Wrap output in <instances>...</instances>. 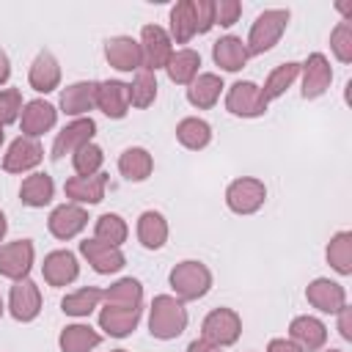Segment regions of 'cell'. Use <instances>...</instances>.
I'll use <instances>...</instances> for the list:
<instances>
[{"label": "cell", "mask_w": 352, "mask_h": 352, "mask_svg": "<svg viewBox=\"0 0 352 352\" xmlns=\"http://www.w3.org/2000/svg\"><path fill=\"white\" fill-rule=\"evenodd\" d=\"M96 107V80H80L60 91V110L74 118H85Z\"/></svg>", "instance_id": "ffe728a7"}, {"label": "cell", "mask_w": 352, "mask_h": 352, "mask_svg": "<svg viewBox=\"0 0 352 352\" xmlns=\"http://www.w3.org/2000/svg\"><path fill=\"white\" fill-rule=\"evenodd\" d=\"M187 352H223V349H220V346H214V344H209L206 338H195V341H190Z\"/></svg>", "instance_id": "7dc6e473"}, {"label": "cell", "mask_w": 352, "mask_h": 352, "mask_svg": "<svg viewBox=\"0 0 352 352\" xmlns=\"http://www.w3.org/2000/svg\"><path fill=\"white\" fill-rule=\"evenodd\" d=\"M102 302L107 308H140L143 305V283L138 278H118L107 289H102Z\"/></svg>", "instance_id": "484cf974"}, {"label": "cell", "mask_w": 352, "mask_h": 352, "mask_svg": "<svg viewBox=\"0 0 352 352\" xmlns=\"http://www.w3.org/2000/svg\"><path fill=\"white\" fill-rule=\"evenodd\" d=\"M22 107H25V102H22L19 88H0V124L3 126L19 121Z\"/></svg>", "instance_id": "b9f144b4"}, {"label": "cell", "mask_w": 352, "mask_h": 352, "mask_svg": "<svg viewBox=\"0 0 352 352\" xmlns=\"http://www.w3.org/2000/svg\"><path fill=\"white\" fill-rule=\"evenodd\" d=\"M201 55L195 52V50H190V47H182V50H173V55L168 58V63H165V74H168V80L170 82H176V85H190L201 72Z\"/></svg>", "instance_id": "83f0119b"}, {"label": "cell", "mask_w": 352, "mask_h": 352, "mask_svg": "<svg viewBox=\"0 0 352 352\" xmlns=\"http://www.w3.org/2000/svg\"><path fill=\"white\" fill-rule=\"evenodd\" d=\"M226 110L236 118H258L267 113V102L261 96V85L250 80H239L226 94Z\"/></svg>", "instance_id": "8992f818"}, {"label": "cell", "mask_w": 352, "mask_h": 352, "mask_svg": "<svg viewBox=\"0 0 352 352\" xmlns=\"http://www.w3.org/2000/svg\"><path fill=\"white\" fill-rule=\"evenodd\" d=\"M99 302H102V289H96V286H82V289H77V292H72V294H66V297L60 300V311L69 314V316L82 319V316L94 314V311L99 308Z\"/></svg>", "instance_id": "74e56055"}, {"label": "cell", "mask_w": 352, "mask_h": 352, "mask_svg": "<svg viewBox=\"0 0 352 352\" xmlns=\"http://www.w3.org/2000/svg\"><path fill=\"white\" fill-rule=\"evenodd\" d=\"M3 140H6V129H3V124H0V146H3Z\"/></svg>", "instance_id": "f907efd6"}, {"label": "cell", "mask_w": 352, "mask_h": 352, "mask_svg": "<svg viewBox=\"0 0 352 352\" xmlns=\"http://www.w3.org/2000/svg\"><path fill=\"white\" fill-rule=\"evenodd\" d=\"M110 352H126V349H110Z\"/></svg>", "instance_id": "f5cc1de1"}, {"label": "cell", "mask_w": 352, "mask_h": 352, "mask_svg": "<svg viewBox=\"0 0 352 352\" xmlns=\"http://www.w3.org/2000/svg\"><path fill=\"white\" fill-rule=\"evenodd\" d=\"M157 99V74L148 69H138L135 80L129 82V107H148Z\"/></svg>", "instance_id": "f35d334b"}, {"label": "cell", "mask_w": 352, "mask_h": 352, "mask_svg": "<svg viewBox=\"0 0 352 352\" xmlns=\"http://www.w3.org/2000/svg\"><path fill=\"white\" fill-rule=\"evenodd\" d=\"M138 44H140V55H143V69H148V72L165 69L168 58L173 55V41H170L168 30L160 25H143Z\"/></svg>", "instance_id": "52a82bcc"}, {"label": "cell", "mask_w": 352, "mask_h": 352, "mask_svg": "<svg viewBox=\"0 0 352 352\" xmlns=\"http://www.w3.org/2000/svg\"><path fill=\"white\" fill-rule=\"evenodd\" d=\"M264 201H267V184L256 176L234 179L226 190V206L234 214H253L264 206Z\"/></svg>", "instance_id": "5b68a950"}, {"label": "cell", "mask_w": 352, "mask_h": 352, "mask_svg": "<svg viewBox=\"0 0 352 352\" xmlns=\"http://www.w3.org/2000/svg\"><path fill=\"white\" fill-rule=\"evenodd\" d=\"M102 344V336L91 327V324H66L58 336V346L60 352H91Z\"/></svg>", "instance_id": "d6a6232c"}, {"label": "cell", "mask_w": 352, "mask_h": 352, "mask_svg": "<svg viewBox=\"0 0 352 352\" xmlns=\"http://www.w3.org/2000/svg\"><path fill=\"white\" fill-rule=\"evenodd\" d=\"M297 77H300V63H297V60H286V63L275 66V69L267 74L264 85H261V96H264V102L270 104L272 99H280V96L292 88V82H294Z\"/></svg>", "instance_id": "836d02e7"}, {"label": "cell", "mask_w": 352, "mask_h": 352, "mask_svg": "<svg viewBox=\"0 0 352 352\" xmlns=\"http://www.w3.org/2000/svg\"><path fill=\"white\" fill-rule=\"evenodd\" d=\"M96 107L107 118H124L129 113V82L121 80H102L96 82Z\"/></svg>", "instance_id": "d6986e66"}, {"label": "cell", "mask_w": 352, "mask_h": 352, "mask_svg": "<svg viewBox=\"0 0 352 352\" xmlns=\"http://www.w3.org/2000/svg\"><path fill=\"white\" fill-rule=\"evenodd\" d=\"M11 77V60L6 55V50H0V85H6Z\"/></svg>", "instance_id": "c3c4849f"}, {"label": "cell", "mask_w": 352, "mask_h": 352, "mask_svg": "<svg viewBox=\"0 0 352 352\" xmlns=\"http://www.w3.org/2000/svg\"><path fill=\"white\" fill-rule=\"evenodd\" d=\"M176 140L190 151H201L212 143V126L198 116H187L176 124Z\"/></svg>", "instance_id": "e575fe53"}, {"label": "cell", "mask_w": 352, "mask_h": 352, "mask_svg": "<svg viewBox=\"0 0 352 352\" xmlns=\"http://www.w3.org/2000/svg\"><path fill=\"white\" fill-rule=\"evenodd\" d=\"M126 236H129V226H126V220L121 214L104 212V214L96 217V223H94V239H99L104 245H113V248H121L126 242Z\"/></svg>", "instance_id": "d590c367"}, {"label": "cell", "mask_w": 352, "mask_h": 352, "mask_svg": "<svg viewBox=\"0 0 352 352\" xmlns=\"http://www.w3.org/2000/svg\"><path fill=\"white\" fill-rule=\"evenodd\" d=\"M6 231H8V220H6V214H3V209H0V242L6 239Z\"/></svg>", "instance_id": "681fc988"}, {"label": "cell", "mask_w": 352, "mask_h": 352, "mask_svg": "<svg viewBox=\"0 0 352 352\" xmlns=\"http://www.w3.org/2000/svg\"><path fill=\"white\" fill-rule=\"evenodd\" d=\"M187 322H190L187 308L173 294H157L151 300V308H148V333L154 338H160V341L179 338L187 330Z\"/></svg>", "instance_id": "6da1fadb"}, {"label": "cell", "mask_w": 352, "mask_h": 352, "mask_svg": "<svg viewBox=\"0 0 352 352\" xmlns=\"http://www.w3.org/2000/svg\"><path fill=\"white\" fill-rule=\"evenodd\" d=\"M104 190H107V173H102V170L94 176H72L63 184L69 204H80V206L82 204H88V206L99 204L104 198Z\"/></svg>", "instance_id": "44dd1931"}, {"label": "cell", "mask_w": 352, "mask_h": 352, "mask_svg": "<svg viewBox=\"0 0 352 352\" xmlns=\"http://www.w3.org/2000/svg\"><path fill=\"white\" fill-rule=\"evenodd\" d=\"M168 283H170L176 300L192 302V300H201V297L209 294V289H212V270L204 261L187 258V261H179L170 270Z\"/></svg>", "instance_id": "7a4b0ae2"}, {"label": "cell", "mask_w": 352, "mask_h": 352, "mask_svg": "<svg viewBox=\"0 0 352 352\" xmlns=\"http://www.w3.org/2000/svg\"><path fill=\"white\" fill-rule=\"evenodd\" d=\"M267 352H302L300 344H294L292 338H270Z\"/></svg>", "instance_id": "bcb514c9"}, {"label": "cell", "mask_w": 352, "mask_h": 352, "mask_svg": "<svg viewBox=\"0 0 352 352\" xmlns=\"http://www.w3.org/2000/svg\"><path fill=\"white\" fill-rule=\"evenodd\" d=\"M88 226V212L80 206V204H60L50 212L47 217V228L55 239L66 242V239H74L82 228Z\"/></svg>", "instance_id": "4fadbf2b"}, {"label": "cell", "mask_w": 352, "mask_h": 352, "mask_svg": "<svg viewBox=\"0 0 352 352\" xmlns=\"http://www.w3.org/2000/svg\"><path fill=\"white\" fill-rule=\"evenodd\" d=\"M8 311L16 322H33L41 314V292H38L36 280H30V278L14 280V286L8 292Z\"/></svg>", "instance_id": "8fae6325"}, {"label": "cell", "mask_w": 352, "mask_h": 352, "mask_svg": "<svg viewBox=\"0 0 352 352\" xmlns=\"http://www.w3.org/2000/svg\"><path fill=\"white\" fill-rule=\"evenodd\" d=\"M223 77L214 72H201L190 85H187V102L198 110H209L217 104L220 94H223Z\"/></svg>", "instance_id": "d4e9b609"}, {"label": "cell", "mask_w": 352, "mask_h": 352, "mask_svg": "<svg viewBox=\"0 0 352 352\" xmlns=\"http://www.w3.org/2000/svg\"><path fill=\"white\" fill-rule=\"evenodd\" d=\"M289 338L294 344H300L302 352H319L324 344H327V327L322 319L316 316H294L292 324H289Z\"/></svg>", "instance_id": "7402d4cb"}, {"label": "cell", "mask_w": 352, "mask_h": 352, "mask_svg": "<svg viewBox=\"0 0 352 352\" xmlns=\"http://www.w3.org/2000/svg\"><path fill=\"white\" fill-rule=\"evenodd\" d=\"M28 82L38 94H50V91H55L60 85V63L50 50H41L33 58L30 72H28Z\"/></svg>", "instance_id": "603a6c76"}, {"label": "cell", "mask_w": 352, "mask_h": 352, "mask_svg": "<svg viewBox=\"0 0 352 352\" xmlns=\"http://www.w3.org/2000/svg\"><path fill=\"white\" fill-rule=\"evenodd\" d=\"M36 261V248L30 239H16L8 245H0V275L8 280H22L30 275Z\"/></svg>", "instance_id": "9c48e42d"}, {"label": "cell", "mask_w": 352, "mask_h": 352, "mask_svg": "<svg viewBox=\"0 0 352 352\" xmlns=\"http://www.w3.org/2000/svg\"><path fill=\"white\" fill-rule=\"evenodd\" d=\"M80 253H82V258L91 264V270L99 272V275L121 272L124 264H126V256L121 253V248L104 245V242H99V239H82V242H80Z\"/></svg>", "instance_id": "5bb4252c"}, {"label": "cell", "mask_w": 352, "mask_h": 352, "mask_svg": "<svg viewBox=\"0 0 352 352\" xmlns=\"http://www.w3.org/2000/svg\"><path fill=\"white\" fill-rule=\"evenodd\" d=\"M242 336V319L234 308H214L201 322V338H206L214 346H231Z\"/></svg>", "instance_id": "277c9868"}, {"label": "cell", "mask_w": 352, "mask_h": 352, "mask_svg": "<svg viewBox=\"0 0 352 352\" xmlns=\"http://www.w3.org/2000/svg\"><path fill=\"white\" fill-rule=\"evenodd\" d=\"M94 135H96V121H94L91 116L74 118V121H69V124L55 135V140H52V154H50V157H52V160H63L66 154H74L77 148L94 143Z\"/></svg>", "instance_id": "ba28073f"}, {"label": "cell", "mask_w": 352, "mask_h": 352, "mask_svg": "<svg viewBox=\"0 0 352 352\" xmlns=\"http://www.w3.org/2000/svg\"><path fill=\"white\" fill-rule=\"evenodd\" d=\"M305 300L322 314H338L346 305V289L330 278H314L305 289Z\"/></svg>", "instance_id": "9a60e30c"}, {"label": "cell", "mask_w": 352, "mask_h": 352, "mask_svg": "<svg viewBox=\"0 0 352 352\" xmlns=\"http://www.w3.org/2000/svg\"><path fill=\"white\" fill-rule=\"evenodd\" d=\"M3 314H6V302H3V297H0V319H3Z\"/></svg>", "instance_id": "816d5d0a"}, {"label": "cell", "mask_w": 352, "mask_h": 352, "mask_svg": "<svg viewBox=\"0 0 352 352\" xmlns=\"http://www.w3.org/2000/svg\"><path fill=\"white\" fill-rule=\"evenodd\" d=\"M104 58L118 72H138V69H143L140 44L132 36H110L104 41Z\"/></svg>", "instance_id": "ac0fdd59"}, {"label": "cell", "mask_w": 352, "mask_h": 352, "mask_svg": "<svg viewBox=\"0 0 352 352\" xmlns=\"http://www.w3.org/2000/svg\"><path fill=\"white\" fill-rule=\"evenodd\" d=\"M324 352H341V349H324Z\"/></svg>", "instance_id": "db71d44e"}, {"label": "cell", "mask_w": 352, "mask_h": 352, "mask_svg": "<svg viewBox=\"0 0 352 352\" xmlns=\"http://www.w3.org/2000/svg\"><path fill=\"white\" fill-rule=\"evenodd\" d=\"M336 316H338V333H341V338L344 341H352V308L344 305Z\"/></svg>", "instance_id": "f6af8a7d"}, {"label": "cell", "mask_w": 352, "mask_h": 352, "mask_svg": "<svg viewBox=\"0 0 352 352\" xmlns=\"http://www.w3.org/2000/svg\"><path fill=\"white\" fill-rule=\"evenodd\" d=\"M324 256L338 275H352V231H336L327 242Z\"/></svg>", "instance_id": "8d00e7d4"}, {"label": "cell", "mask_w": 352, "mask_h": 352, "mask_svg": "<svg viewBox=\"0 0 352 352\" xmlns=\"http://www.w3.org/2000/svg\"><path fill=\"white\" fill-rule=\"evenodd\" d=\"M289 16H292L289 8H267V11H261L256 16V22L250 25V33H248V41H245L248 55L270 52L280 41V36H283V30L289 25Z\"/></svg>", "instance_id": "3957f363"}, {"label": "cell", "mask_w": 352, "mask_h": 352, "mask_svg": "<svg viewBox=\"0 0 352 352\" xmlns=\"http://www.w3.org/2000/svg\"><path fill=\"white\" fill-rule=\"evenodd\" d=\"M44 160V148L36 138L19 135L3 154V170L6 173H28Z\"/></svg>", "instance_id": "7c38bea8"}, {"label": "cell", "mask_w": 352, "mask_h": 352, "mask_svg": "<svg viewBox=\"0 0 352 352\" xmlns=\"http://www.w3.org/2000/svg\"><path fill=\"white\" fill-rule=\"evenodd\" d=\"M143 316V308H102L99 311V327L110 336V338H126L138 330Z\"/></svg>", "instance_id": "cb8c5ba5"}, {"label": "cell", "mask_w": 352, "mask_h": 352, "mask_svg": "<svg viewBox=\"0 0 352 352\" xmlns=\"http://www.w3.org/2000/svg\"><path fill=\"white\" fill-rule=\"evenodd\" d=\"M55 198V182L47 173H30L19 187V201L30 209H44Z\"/></svg>", "instance_id": "4dcf8cb0"}, {"label": "cell", "mask_w": 352, "mask_h": 352, "mask_svg": "<svg viewBox=\"0 0 352 352\" xmlns=\"http://www.w3.org/2000/svg\"><path fill=\"white\" fill-rule=\"evenodd\" d=\"M300 77H302V99H319L333 82V66L322 52H311L305 63H300Z\"/></svg>", "instance_id": "30bf717a"}, {"label": "cell", "mask_w": 352, "mask_h": 352, "mask_svg": "<svg viewBox=\"0 0 352 352\" xmlns=\"http://www.w3.org/2000/svg\"><path fill=\"white\" fill-rule=\"evenodd\" d=\"M58 121V110L55 104L44 102V99H30L25 102L22 107V116H19V126H22V135L25 138H41L44 132H50Z\"/></svg>", "instance_id": "2e32d148"}, {"label": "cell", "mask_w": 352, "mask_h": 352, "mask_svg": "<svg viewBox=\"0 0 352 352\" xmlns=\"http://www.w3.org/2000/svg\"><path fill=\"white\" fill-rule=\"evenodd\" d=\"M118 170L126 182H146L154 170V157L143 146H129L118 157Z\"/></svg>", "instance_id": "f546056e"}, {"label": "cell", "mask_w": 352, "mask_h": 352, "mask_svg": "<svg viewBox=\"0 0 352 352\" xmlns=\"http://www.w3.org/2000/svg\"><path fill=\"white\" fill-rule=\"evenodd\" d=\"M242 14V3L239 0H214V25L220 28H231Z\"/></svg>", "instance_id": "ee69618b"}, {"label": "cell", "mask_w": 352, "mask_h": 352, "mask_svg": "<svg viewBox=\"0 0 352 352\" xmlns=\"http://www.w3.org/2000/svg\"><path fill=\"white\" fill-rule=\"evenodd\" d=\"M330 50L341 63H352V22H338L330 30Z\"/></svg>", "instance_id": "60d3db41"}, {"label": "cell", "mask_w": 352, "mask_h": 352, "mask_svg": "<svg viewBox=\"0 0 352 352\" xmlns=\"http://www.w3.org/2000/svg\"><path fill=\"white\" fill-rule=\"evenodd\" d=\"M138 242L146 250H160L168 242V220L157 209H146L138 217Z\"/></svg>", "instance_id": "f1b7e54d"}, {"label": "cell", "mask_w": 352, "mask_h": 352, "mask_svg": "<svg viewBox=\"0 0 352 352\" xmlns=\"http://www.w3.org/2000/svg\"><path fill=\"white\" fill-rule=\"evenodd\" d=\"M102 162H104V151L96 143H88V146H82V148H77L72 154V165H74L77 176H94V173H99Z\"/></svg>", "instance_id": "ab89813d"}, {"label": "cell", "mask_w": 352, "mask_h": 352, "mask_svg": "<svg viewBox=\"0 0 352 352\" xmlns=\"http://www.w3.org/2000/svg\"><path fill=\"white\" fill-rule=\"evenodd\" d=\"M212 58H214V63L223 69V72H239V69H245V63H248V47H245V41L239 38V36H220L217 41H214V47H212Z\"/></svg>", "instance_id": "4316f807"}, {"label": "cell", "mask_w": 352, "mask_h": 352, "mask_svg": "<svg viewBox=\"0 0 352 352\" xmlns=\"http://www.w3.org/2000/svg\"><path fill=\"white\" fill-rule=\"evenodd\" d=\"M41 275L50 286L60 289V286H69L77 280L80 275V261L72 250H52L44 256V264H41Z\"/></svg>", "instance_id": "e0dca14e"}, {"label": "cell", "mask_w": 352, "mask_h": 352, "mask_svg": "<svg viewBox=\"0 0 352 352\" xmlns=\"http://www.w3.org/2000/svg\"><path fill=\"white\" fill-rule=\"evenodd\" d=\"M192 16H195L198 36L209 33L214 28V0H192Z\"/></svg>", "instance_id": "7bdbcfd3"}, {"label": "cell", "mask_w": 352, "mask_h": 352, "mask_svg": "<svg viewBox=\"0 0 352 352\" xmlns=\"http://www.w3.org/2000/svg\"><path fill=\"white\" fill-rule=\"evenodd\" d=\"M168 36L176 44H187L192 36H198L195 16H192V0H179L168 14Z\"/></svg>", "instance_id": "1f68e13d"}]
</instances>
